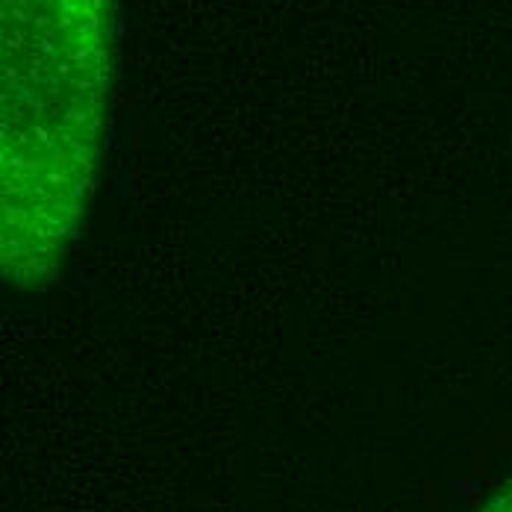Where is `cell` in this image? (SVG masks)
Instances as JSON below:
<instances>
[{
  "mask_svg": "<svg viewBox=\"0 0 512 512\" xmlns=\"http://www.w3.org/2000/svg\"><path fill=\"white\" fill-rule=\"evenodd\" d=\"M45 3L51 15L36 21L30 0H3V206L18 204L27 186H42L39 209L56 242L68 236L95 165L106 27L103 0Z\"/></svg>",
  "mask_w": 512,
  "mask_h": 512,
  "instance_id": "obj_1",
  "label": "cell"
},
{
  "mask_svg": "<svg viewBox=\"0 0 512 512\" xmlns=\"http://www.w3.org/2000/svg\"><path fill=\"white\" fill-rule=\"evenodd\" d=\"M480 512H512V477L495 492V498Z\"/></svg>",
  "mask_w": 512,
  "mask_h": 512,
  "instance_id": "obj_2",
  "label": "cell"
}]
</instances>
